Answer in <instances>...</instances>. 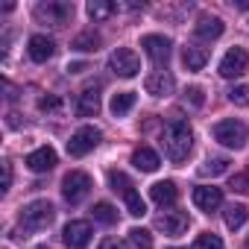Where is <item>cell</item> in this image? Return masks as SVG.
<instances>
[{
  "label": "cell",
  "instance_id": "obj_10",
  "mask_svg": "<svg viewBox=\"0 0 249 249\" xmlns=\"http://www.w3.org/2000/svg\"><path fill=\"white\" fill-rule=\"evenodd\" d=\"M36 15L41 21H50L53 27H62L73 15V6L71 3H41V6H36Z\"/></svg>",
  "mask_w": 249,
  "mask_h": 249
},
{
  "label": "cell",
  "instance_id": "obj_38",
  "mask_svg": "<svg viewBox=\"0 0 249 249\" xmlns=\"http://www.w3.org/2000/svg\"><path fill=\"white\" fill-rule=\"evenodd\" d=\"M173 249H176V246H173Z\"/></svg>",
  "mask_w": 249,
  "mask_h": 249
},
{
  "label": "cell",
  "instance_id": "obj_27",
  "mask_svg": "<svg viewBox=\"0 0 249 249\" xmlns=\"http://www.w3.org/2000/svg\"><path fill=\"white\" fill-rule=\"evenodd\" d=\"M129 243H132V249H153V234L147 231V229H129Z\"/></svg>",
  "mask_w": 249,
  "mask_h": 249
},
{
  "label": "cell",
  "instance_id": "obj_14",
  "mask_svg": "<svg viewBox=\"0 0 249 249\" xmlns=\"http://www.w3.org/2000/svg\"><path fill=\"white\" fill-rule=\"evenodd\" d=\"M156 226L164 231V234H182L185 229H188V214L185 211H164V214H159V220H156Z\"/></svg>",
  "mask_w": 249,
  "mask_h": 249
},
{
  "label": "cell",
  "instance_id": "obj_3",
  "mask_svg": "<svg viewBox=\"0 0 249 249\" xmlns=\"http://www.w3.org/2000/svg\"><path fill=\"white\" fill-rule=\"evenodd\" d=\"M53 217H56V208H53L47 199H33L30 205L21 208V226H24V229H33V231L47 229V226L53 223Z\"/></svg>",
  "mask_w": 249,
  "mask_h": 249
},
{
  "label": "cell",
  "instance_id": "obj_37",
  "mask_svg": "<svg viewBox=\"0 0 249 249\" xmlns=\"http://www.w3.org/2000/svg\"><path fill=\"white\" fill-rule=\"evenodd\" d=\"M100 249H123V246H120V243H117L114 237H106V240L100 243Z\"/></svg>",
  "mask_w": 249,
  "mask_h": 249
},
{
  "label": "cell",
  "instance_id": "obj_34",
  "mask_svg": "<svg viewBox=\"0 0 249 249\" xmlns=\"http://www.w3.org/2000/svg\"><path fill=\"white\" fill-rule=\"evenodd\" d=\"M185 100H191V106H196V108H199V106L205 103V97H202V88H196V85H191V88L185 91Z\"/></svg>",
  "mask_w": 249,
  "mask_h": 249
},
{
  "label": "cell",
  "instance_id": "obj_32",
  "mask_svg": "<svg viewBox=\"0 0 249 249\" xmlns=\"http://www.w3.org/2000/svg\"><path fill=\"white\" fill-rule=\"evenodd\" d=\"M38 108H41V111H53V114H56V111H62V100H59L56 94H47V97H41V100H38Z\"/></svg>",
  "mask_w": 249,
  "mask_h": 249
},
{
  "label": "cell",
  "instance_id": "obj_9",
  "mask_svg": "<svg viewBox=\"0 0 249 249\" xmlns=\"http://www.w3.org/2000/svg\"><path fill=\"white\" fill-rule=\"evenodd\" d=\"M141 47H144V53L156 62V65H167V59H170V38H164V36H144L141 38Z\"/></svg>",
  "mask_w": 249,
  "mask_h": 249
},
{
  "label": "cell",
  "instance_id": "obj_21",
  "mask_svg": "<svg viewBox=\"0 0 249 249\" xmlns=\"http://www.w3.org/2000/svg\"><path fill=\"white\" fill-rule=\"evenodd\" d=\"M85 12H88L91 21H106V18H111L117 12V6L108 3V0H91V3L85 6Z\"/></svg>",
  "mask_w": 249,
  "mask_h": 249
},
{
  "label": "cell",
  "instance_id": "obj_23",
  "mask_svg": "<svg viewBox=\"0 0 249 249\" xmlns=\"http://www.w3.org/2000/svg\"><path fill=\"white\" fill-rule=\"evenodd\" d=\"M246 217H249V211H246V205H240V202H237V205L231 202V205L223 211V220H226L229 229H240V226L246 223Z\"/></svg>",
  "mask_w": 249,
  "mask_h": 249
},
{
  "label": "cell",
  "instance_id": "obj_22",
  "mask_svg": "<svg viewBox=\"0 0 249 249\" xmlns=\"http://www.w3.org/2000/svg\"><path fill=\"white\" fill-rule=\"evenodd\" d=\"M132 106H135V94L132 91H120V94L111 97V114L114 117H123L126 111H132Z\"/></svg>",
  "mask_w": 249,
  "mask_h": 249
},
{
  "label": "cell",
  "instance_id": "obj_17",
  "mask_svg": "<svg viewBox=\"0 0 249 249\" xmlns=\"http://www.w3.org/2000/svg\"><path fill=\"white\" fill-rule=\"evenodd\" d=\"M132 164H135L141 173H156L159 164H161V159H159L156 150H150V147H138V150L132 153Z\"/></svg>",
  "mask_w": 249,
  "mask_h": 249
},
{
  "label": "cell",
  "instance_id": "obj_36",
  "mask_svg": "<svg viewBox=\"0 0 249 249\" xmlns=\"http://www.w3.org/2000/svg\"><path fill=\"white\" fill-rule=\"evenodd\" d=\"M68 71H71V73H82V71H88V65H85V62H71Z\"/></svg>",
  "mask_w": 249,
  "mask_h": 249
},
{
  "label": "cell",
  "instance_id": "obj_29",
  "mask_svg": "<svg viewBox=\"0 0 249 249\" xmlns=\"http://www.w3.org/2000/svg\"><path fill=\"white\" fill-rule=\"evenodd\" d=\"M126 208H129L132 217H144V214H147V202H144L141 194H135V191L126 194Z\"/></svg>",
  "mask_w": 249,
  "mask_h": 249
},
{
  "label": "cell",
  "instance_id": "obj_31",
  "mask_svg": "<svg viewBox=\"0 0 249 249\" xmlns=\"http://www.w3.org/2000/svg\"><path fill=\"white\" fill-rule=\"evenodd\" d=\"M229 100L234 103V106H249V85H234L231 91H229Z\"/></svg>",
  "mask_w": 249,
  "mask_h": 249
},
{
  "label": "cell",
  "instance_id": "obj_7",
  "mask_svg": "<svg viewBox=\"0 0 249 249\" xmlns=\"http://www.w3.org/2000/svg\"><path fill=\"white\" fill-rule=\"evenodd\" d=\"M246 71H249V53H246L243 47H231V50L223 56V62H220V76H226V79L243 76Z\"/></svg>",
  "mask_w": 249,
  "mask_h": 249
},
{
  "label": "cell",
  "instance_id": "obj_6",
  "mask_svg": "<svg viewBox=\"0 0 249 249\" xmlns=\"http://www.w3.org/2000/svg\"><path fill=\"white\" fill-rule=\"evenodd\" d=\"M108 68H111L117 76H123V79H132V76H138L141 62H138L135 50H129V47H117V50L108 56Z\"/></svg>",
  "mask_w": 249,
  "mask_h": 249
},
{
  "label": "cell",
  "instance_id": "obj_33",
  "mask_svg": "<svg viewBox=\"0 0 249 249\" xmlns=\"http://www.w3.org/2000/svg\"><path fill=\"white\" fill-rule=\"evenodd\" d=\"M229 188H231V191H237V194H246V191H249V176H246V173H237V176H231Z\"/></svg>",
  "mask_w": 249,
  "mask_h": 249
},
{
  "label": "cell",
  "instance_id": "obj_5",
  "mask_svg": "<svg viewBox=\"0 0 249 249\" xmlns=\"http://www.w3.org/2000/svg\"><path fill=\"white\" fill-rule=\"evenodd\" d=\"M100 138H103V132H100L97 126H82V129H76V132L71 135V141H68V156H73V159L88 156V153L100 144Z\"/></svg>",
  "mask_w": 249,
  "mask_h": 249
},
{
  "label": "cell",
  "instance_id": "obj_25",
  "mask_svg": "<svg viewBox=\"0 0 249 249\" xmlns=\"http://www.w3.org/2000/svg\"><path fill=\"white\" fill-rule=\"evenodd\" d=\"M226 170H229V159H226V156H211V159H205V164L199 167L202 176H220V173H226Z\"/></svg>",
  "mask_w": 249,
  "mask_h": 249
},
{
  "label": "cell",
  "instance_id": "obj_28",
  "mask_svg": "<svg viewBox=\"0 0 249 249\" xmlns=\"http://www.w3.org/2000/svg\"><path fill=\"white\" fill-rule=\"evenodd\" d=\"M108 185H111V191H120L123 196H126V194L132 191L129 176H126V173H120V170H111V173H108Z\"/></svg>",
  "mask_w": 249,
  "mask_h": 249
},
{
  "label": "cell",
  "instance_id": "obj_18",
  "mask_svg": "<svg viewBox=\"0 0 249 249\" xmlns=\"http://www.w3.org/2000/svg\"><path fill=\"white\" fill-rule=\"evenodd\" d=\"M76 111H79L82 117H94V114L100 111V88H97V85H91V88H85V91L79 94Z\"/></svg>",
  "mask_w": 249,
  "mask_h": 249
},
{
  "label": "cell",
  "instance_id": "obj_26",
  "mask_svg": "<svg viewBox=\"0 0 249 249\" xmlns=\"http://www.w3.org/2000/svg\"><path fill=\"white\" fill-rule=\"evenodd\" d=\"M91 214H94V220H97V223H103V226L117 223V211H114V205H111V202H97Z\"/></svg>",
  "mask_w": 249,
  "mask_h": 249
},
{
  "label": "cell",
  "instance_id": "obj_15",
  "mask_svg": "<svg viewBox=\"0 0 249 249\" xmlns=\"http://www.w3.org/2000/svg\"><path fill=\"white\" fill-rule=\"evenodd\" d=\"M27 50H30V59L33 62H47V59L56 56V41L47 38V36H33L30 44H27Z\"/></svg>",
  "mask_w": 249,
  "mask_h": 249
},
{
  "label": "cell",
  "instance_id": "obj_2",
  "mask_svg": "<svg viewBox=\"0 0 249 249\" xmlns=\"http://www.w3.org/2000/svg\"><path fill=\"white\" fill-rule=\"evenodd\" d=\"M211 132H214V141L229 150H243L249 141V129L243 120H220V123H214Z\"/></svg>",
  "mask_w": 249,
  "mask_h": 249
},
{
  "label": "cell",
  "instance_id": "obj_13",
  "mask_svg": "<svg viewBox=\"0 0 249 249\" xmlns=\"http://www.w3.org/2000/svg\"><path fill=\"white\" fill-rule=\"evenodd\" d=\"M27 167H30L33 173H47V170H53V167H56V150H53V147H38V150H33V153L27 156Z\"/></svg>",
  "mask_w": 249,
  "mask_h": 249
},
{
  "label": "cell",
  "instance_id": "obj_11",
  "mask_svg": "<svg viewBox=\"0 0 249 249\" xmlns=\"http://www.w3.org/2000/svg\"><path fill=\"white\" fill-rule=\"evenodd\" d=\"M194 205L199 211H214L223 205V191L214 185H199V188H194Z\"/></svg>",
  "mask_w": 249,
  "mask_h": 249
},
{
  "label": "cell",
  "instance_id": "obj_1",
  "mask_svg": "<svg viewBox=\"0 0 249 249\" xmlns=\"http://www.w3.org/2000/svg\"><path fill=\"white\" fill-rule=\"evenodd\" d=\"M161 147H164L167 159L176 161V164L188 159V153H191V147H194V129H191V123H188L185 117L176 114V117H170V120L164 123Z\"/></svg>",
  "mask_w": 249,
  "mask_h": 249
},
{
  "label": "cell",
  "instance_id": "obj_24",
  "mask_svg": "<svg viewBox=\"0 0 249 249\" xmlns=\"http://www.w3.org/2000/svg\"><path fill=\"white\" fill-rule=\"evenodd\" d=\"M73 50H79V53H91V50H97L100 47V36L94 33V30H85V33H79L76 38H73V44H71Z\"/></svg>",
  "mask_w": 249,
  "mask_h": 249
},
{
  "label": "cell",
  "instance_id": "obj_30",
  "mask_svg": "<svg viewBox=\"0 0 249 249\" xmlns=\"http://www.w3.org/2000/svg\"><path fill=\"white\" fill-rule=\"evenodd\" d=\"M191 249H223V240H220L214 231H205V234H199V237L194 240Z\"/></svg>",
  "mask_w": 249,
  "mask_h": 249
},
{
  "label": "cell",
  "instance_id": "obj_19",
  "mask_svg": "<svg viewBox=\"0 0 249 249\" xmlns=\"http://www.w3.org/2000/svg\"><path fill=\"white\" fill-rule=\"evenodd\" d=\"M150 196H153V202H159V205H173L176 196H179V191H176V185H173L170 179H164V182H156V185L150 188Z\"/></svg>",
  "mask_w": 249,
  "mask_h": 249
},
{
  "label": "cell",
  "instance_id": "obj_12",
  "mask_svg": "<svg viewBox=\"0 0 249 249\" xmlns=\"http://www.w3.org/2000/svg\"><path fill=\"white\" fill-rule=\"evenodd\" d=\"M144 88H147V94H153V97H167V94H173L176 79H173V73H167V71H156V73L147 76Z\"/></svg>",
  "mask_w": 249,
  "mask_h": 249
},
{
  "label": "cell",
  "instance_id": "obj_16",
  "mask_svg": "<svg viewBox=\"0 0 249 249\" xmlns=\"http://www.w3.org/2000/svg\"><path fill=\"white\" fill-rule=\"evenodd\" d=\"M223 21L220 18H214V15H202L199 21H196V27H194V33L199 36V38H205V41H214V38H220L223 36Z\"/></svg>",
  "mask_w": 249,
  "mask_h": 249
},
{
  "label": "cell",
  "instance_id": "obj_20",
  "mask_svg": "<svg viewBox=\"0 0 249 249\" xmlns=\"http://www.w3.org/2000/svg\"><path fill=\"white\" fill-rule=\"evenodd\" d=\"M182 62H185L188 71H202L205 62H208V50H205V47H194V44H188V47L182 50Z\"/></svg>",
  "mask_w": 249,
  "mask_h": 249
},
{
  "label": "cell",
  "instance_id": "obj_35",
  "mask_svg": "<svg viewBox=\"0 0 249 249\" xmlns=\"http://www.w3.org/2000/svg\"><path fill=\"white\" fill-rule=\"evenodd\" d=\"M9 185H12V164L9 161H3V185H0V191H9Z\"/></svg>",
  "mask_w": 249,
  "mask_h": 249
},
{
  "label": "cell",
  "instance_id": "obj_4",
  "mask_svg": "<svg viewBox=\"0 0 249 249\" xmlns=\"http://www.w3.org/2000/svg\"><path fill=\"white\" fill-rule=\"evenodd\" d=\"M91 176L88 173H82V170H71L65 179H62V196L71 202V205H76V202H82L88 194H91Z\"/></svg>",
  "mask_w": 249,
  "mask_h": 249
},
{
  "label": "cell",
  "instance_id": "obj_8",
  "mask_svg": "<svg viewBox=\"0 0 249 249\" xmlns=\"http://www.w3.org/2000/svg\"><path fill=\"white\" fill-rule=\"evenodd\" d=\"M62 240L68 249H85L91 243V223L88 220H71L62 231Z\"/></svg>",
  "mask_w": 249,
  "mask_h": 249
}]
</instances>
